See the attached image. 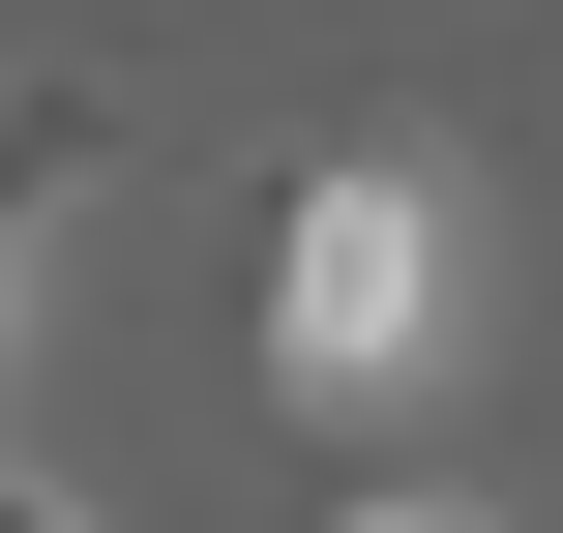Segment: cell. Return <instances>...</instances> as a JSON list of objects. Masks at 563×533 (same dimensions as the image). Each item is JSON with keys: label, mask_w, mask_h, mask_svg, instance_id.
Instances as JSON below:
<instances>
[{"label": "cell", "mask_w": 563, "mask_h": 533, "mask_svg": "<svg viewBox=\"0 0 563 533\" xmlns=\"http://www.w3.org/2000/svg\"><path fill=\"white\" fill-rule=\"evenodd\" d=\"M238 326H267V415H416L445 326H475V178H445V148H297Z\"/></svg>", "instance_id": "cell-1"}, {"label": "cell", "mask_w": 563, "mask_h": 533, "mask_svg": "<svg viewBox=\"0 0 563 533\" xmlns=\"http://www.w3.org/2000/svg\"><path fill=\"white\" fill-rule=\"evenodd\" d=\"M89 178H119V89H0V326L59 297V237H89Z\"/></svg>", "instance_id": "cell-2"}, {"label": "cell", "mask_w": 563, "mask_h": 533, "mask_svg": "<svg viewBox=\"0 0 563 533\" xmlns=\"http://www.w3.org/2000/svg\"><path fill=\"white\" fill-rule=\"evenodd\" d=\"M327 533H505V504H445V475H356V504H327Z\"/></svg>", "instance_id": "cell-4"}, {"label": "cell", "mask_w": 563, "mask_h": 533, "mask_svg": "<svg viewBox=\"0 0 563 533\" xmlns=\"http://www.w3.org/2000/svg\"><path fill=\"white\" fill-rule=\"evenodd\" d=\"M0 533H119V504H89V475H59V445H0Z\"/></svg>", "instance_id": "cell-3"}]
</instances>
